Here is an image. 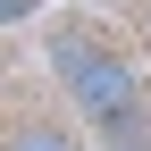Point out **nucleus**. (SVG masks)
Wrapping results in <instances>:
<instances>
[{
  "instance_id": "nucleus-3",
  "label": "nucleus",
  "mask_w": 151,
  "mask_h": 151,
  "mask_svg": "<svg viewBox=\"0 0 151 151\" xmlns=\"http://www.w3.org/2000/svg\"><path fill=\"white\" fill-rule=\"evenodd\" d=\"M101 151H151V134H109Z\"/></svg>"
},
{
  "instance_id": "nucleus-2",
  "label": "nucleus",
  "mask_w": 151,
  "mask_h": 151,
  "mask_svg": "<svg viewBox=\"0 0 151 151\" xmlns=\"http://www.w3.org/2000/svg\"><path fill=\"white\" fill-rule=\"evenodd\" d=\"M9 151H84L67 126H9Z\"/></svg>"
},
{
  "instance_id": "nucleus-4",
  "label": "nucleus",
  "mask_w": 151,
  "mask_h": 151,
  "mask_svg": "<svg viewBox=\"0 0 151 151\" xmlns=\"http://www.w3.org/2000/svg\"><path fill=\"white\" fill-rule=\"evenodd\" d=\"M0 17H9V25H25V17H34V0H0Z\"/></svg>"
},
{
  "instance_id": "nucleus-1",
  "label": "nucleus",
  "mask_w": 151,
  "mask_h": 151,
  "mask_svg": "<svg viewBox=\"0 0 151 151\" xmlns=\"http://www.w3.org/2000/svg\"><path fill=\"white\" fill-rule=\"evenodd\" d=\"M50 67H59L67 101L84 109L101 134H151V109H143V92H134V76H126V59H109V50H92V42H76V34H59V42H50Z\"/></svg>"
}]
</instances>
